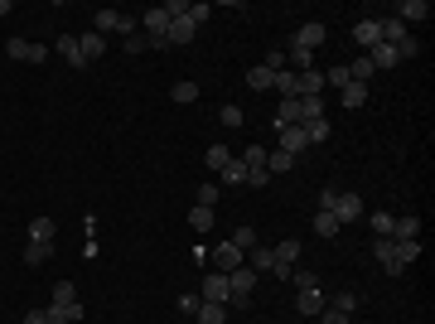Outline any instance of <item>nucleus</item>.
<instances>
[{
  "mask_svg": "<svg viewBox=\"0 0 435 324\" xmlns=\"http://www.w3.org/2000/svg\"><path fill=\"white\" fill-rule=\"evenodd\" d=\"M343 68H348V78H353V83H368V78H372V63H368V54H358V58H353V63H343Z\"/></svg>",
  "mask_w": 435,
  "mask_h": 324,
  "instance_id": "obj_28",
  "label": "nucleus"
},
{
  "mask_svg": "<svg viewBox=\"0 0 435 324\" xmlns=\"http://www.w3.org/2000/svg\"><path fill=\"white\" fill-rule=\"evenodd\" d=\"M372 257H377V266H382L387 276H402V271H407L402 257H397V247H392V237H377V242H372Z\"/></svg>",
  "mask_w": 435,
  "mask_h": 324,
  "instance_id": "obj_7",
  "label": "nucleus"
},
{
  "mask_svg": "<svg viewBox=\"0 0 435 324\" xmlns=\"http://www.w3.org/2000/svg\"><path fill=\"white\" fill-rule=\"evenodd\" d=\"M271 276H276V281H290V276H295V266H290V261H276V266H271Z\"/></svg>",
  "mask_w": 435,
  "mask_h": 324,
  "instance_id": "obj_50",
  "label": "nucleus"
},
{
  "mask_svg": "<svg viewBox=\"0 0 435 324\" xmlns=\"http://www.w3.org/2000/svg\"><path fill=\"white\" fill-rule=\"evenodd\" d=\"M218 184H227V189H242V184H247V165H242V160H227V170L218 175Z\"/></svg>",
  "mask_w": 435,
  "mask_h": 324,
  "instance_id": "obj_21",
  "label": "nucleus"
},
{
  "mask_svg": "<svg viewBox=\"0 0 435 324\" xmlns=\"http://www.w3.org/2000/svg\"><path fill=\"white\" fill-rule=\"evenodd\" d=\"M194 29H199V24H194L189 15H179V19H170V34H165V44H174V49H179V44H189V39H194Z\"/></svg>",
  "mask_w": 435,
  "mask_h": 324,
  "instance_id": "obj_15",
  "label": "nucleus"
},
{
  "mask_svg": "<svg viewBox=\"0 0 435 324\" xmlns=\"http://www.w3.org/2000/svg\"><path fill=\"white\" fill-rule=\"evenodd\" d=\"M247 266H252L256 276H271V266H276V252H271V247H252V252H247Z\"/></svg>",
  "mask_w": 435,
  "mask_h": 324,
  "instance_id": "obj_18",
  "label": "nucleus"
},
{
  "mask_svg": "<svg viewBox=\"0 0 435 324\" xmlns=\"http://www.w3.org/2000/svg\"><path fill=\"white\" fill-rule=\"evenodd\" d=\"M266 184H271L266 170H247V189H266Z\"/></svg>",
  "mask_w": 435,
  "mask_h": 324,
  "instance_id": "obj_46",
  "label": "nucleus"
},
{
  "mask_svg": "<svg viewBox=\"0 0 435 324\" xmlns=\"http://www.w3.org/2000/svg\"><path fill=\"white\" fill-rule=\"evenodd\" d=\"M5 54H10L15 63H44V58H49V49H44V44H29V39H5Z\"/></svg>",
  "mask_w": 435,
  "mask_h": 324,
  "instance_id": "obj_5",
  "label": "nucleus"
},
{
  "mask_svg": "<svg viewBox=\"0 0 435 324\" xmlns=\"http://www.w3.org/2000/svg\"><path fill=\"white\" fill-rule=\"evenodd\" d=\"M227 242H232V247H242V252H252V247H256V227H252V222H242Z\"/></svg>",
  "mask_w": 435,
  "mask_h": 324,
  "instance_id": "obj_30",
  "label": "nucleus"
},
{
  "mask_svg": "<svg viewBox=\"0 0 435 324\" xmlns=\"http://www.w3.org/2000/svg\"><path fill=\"white\" fill-rule=\"evenodd\" d=\"M392 19H402L407 29L411 24H426L431 19V0H402V5H392Z\"/></svg>",
  "mask_w": 435,
  "mask_h": 324,
  "instance_id": "obj_4",
  "label": "nucleus"
},
{
  "mask_svg": "<svg viewBox=\"0 0 435 324\" xmlns=\"http://www.w3.org/2000/svg\"><path fill=\"white\" fill-rule=\"evenodd\" d=\"M329 305H334V310H343V315H353V310H358V295H353V291H343V295H334Z\"/></svg>",
  "mask_w": 435,
  "mask_h": 324,
  "instance_id": "obj_42",
  "label": "nucleus"
},
{
  "mask_svg": "<svg viewBox=\"0 0 435 324\" xmlns=\"http://www.w3.org/2000/svg\"><path fill=\"white\" fill-rule=\"evenodd\" d=\"M58 54H63L73 68H88V63H83V49H78V34H58Z\"/></svg>",
  "mask_w": 435,
  "mask_h": 324,
  "instance_id": "obj_20",
  "label": "nucleus"
},
{
  "mask_svg": "<svg viewBox=\"0 0 435 324\" xmlns=\"http://www.w3.org/2000/svg\"><path fill=\"white\" fill-rule=\"evenodd\" d=\"M290 281H295V286H320V276H315V271H295Z\"/></svg>",
  "mask_w": 435,
  "mask_h": 324,
  "instance_id": "obj_51",
  "label": "nucleus"
},
{
  "mask_svg": "<svg viewBox=\"0 0 435 324\" xmlns=\"http://www.w3.org/2000/svg\"><path fill=\"white\" fill-rule=\"evenodd\" d=\"M271 252H276V261H290V266H295V257H300V242H295V237H286V242H276Z\"/></svg>",
  "mask_w": 435,
  "mask_h": 324,
  "instance_id": "obj_34",
  "label": "nucleus"
},
{
  "mask_svg": "<svg viewBox=\"0 0 435 324\" xmlns=\"http://www.w3.org/2000/svg\"><path fill=\"white\" fill-rule=\"evenodd\" d=\"M199 324H227V305H208V300H199Z\"/></svg>",
  "mask_w": 435,
  "mask_h": 324,
  "instance_id": "obj_24",
  "label": "nucleus"
},
{
  "mask_svg": "<svg viewBox=\"0 0 435 324\" xmlns=\"http://www.w3.org/2000/svg\"><path fill=\"white\" fill-rule=\"evenodd\" d=\"M320 92H325V68L295 73V97H320Z\"/></svg>",
  "mask_w": 435,
  "mask_h": 324,
  "instance_id": "obj_10",
  "label": "nucleus"
},
{
  "mask_svg": "<svg viewBox=\"0 0 435 324\" xmlns=\"http://www.w3.org/2000/svg\"><path fill=\"white\" fill-rule=\"evenodd\" d=\"M329 213L338 218V227H348V222H358V218L368 213V209H363V199H358V194H338V199H334V209H329Z\"/></svg>",
  "mask_w": 435,
  "mask_h": 324,
  "instance_id": "obj_6",
  "label": "nucleus"
},
{
  "mask_svg": "<svg viewBox=\"0 0 435 324\" xmlns=\"http://www.w3.org/2000/svg\"><path fill=\"white\" fill-rule=\"evenodd\" d=\"M281 126H305V116H300V97H281V111H276V131Z\"/></svg>",
  "mask_w": 435,
  "mask_h": 324,
  "instance_id": "obj_16",
  "label": "nucleus"
},
{
  "mask_svg": "<svg viewBox=\"0 0 435 324\" xmlns=\"http://www.w3.org/2000/svg\"><path fill=\"white\" fill-rule=\"evenodd\" d=\"M295 305H300L305 320H320V315H325V291H320V286H300V291H295Z\"/></svg>",
  "mask_w": 435,
  "mask_h": 324,
  "instance_id": "obj_8",
  "label": "nucleus"
},
{
  "mask_svg": "<svg viewBox=\"0 0 435 324\" xmlns=\"http://www.w3.org/2000/svg\"><path fill=\"white\" fill-rule=\"evenodd\" d=\"M368 222H372V232H377V237H392V222H397V218L387 213V209H377V213H368Z\"/></svg>",
  "mask_w": 435,
  "mask_h": 324,
  "instance_id": "obj_31",
  "label": "nucleus"
},
{
  "mask_svg": "<svg viewBox=\"0 0 435 324\" xmlns=\"http://www.w3.org/2000/svg\"><path fill=\"white\" fill-rule=\"evenodd\" d=\"M242 261H247V252H242V247H232V242L213 247V271H237Z\"/></svg>",
  "mask_w": 435,
  "mask_h": 324,
  "instance_id": "obj_11",
  "label": "nucleus"
},
{
  "mask_svg": "<svg viewBox=\"0 0 435 324\" xmlns=\"http://www.w3.org/2000/svg\"><path fill=\"white\" fill-rule=\"evenodd\" d=\"M305 136H310V145H325L329 136H334V126H329V116H320V121H305Z\"/></svg>",
  "mask_w": 435,
  "mask_h": 324,
  "instance_id": "obj_25",
  "label": "nucleus"
},
{
  "mask_svg": "<svg viewBox=\"0 0 435 324\" xmlns=\"http://www.w3.org/2000/svg\"><path fill=\"white\" fill-rule=\"evenodd\" d=\"M242 165L247 170H266V145H247L242 150Z\"/></svg>",
  "mask_w": 435,
  "mask_h": 324,
  "instance_id": "obj_33",
  "label": "nucleus"
},
{
  "mask_svg": "<svg viewBox=\"0 0 435 324\" xmlns=\"http://www.w3.org/2000/svg\"><path fill=\"white\" fill-rule=\"evenodd\" d=\"M145 49H150V39H145V34H131V39L121 44V54H145Z\"/></svg>",
  "mask_w": 435,
  "mask_h": 324,
  "instance_id": "obj_43",
  "label": "nucleus"
},
{
  "mask_svg": "<svg viewBox=\"0 0 435 324\" xmlns=\"http://www.w3.org/2000/svg\"><path fill=\"white\" fill-rule=\"evenodd\" d=\"M49 257H54V242H29L24 247V266H44Z\"/></svg>",
  "mask_w": 435,
  "mask_h": 324,
  "instance_id": "obj_23",
  "label": "nucleus"
},
{
  "mask_svg": "<svg viewBox=\"0 0 435 324\" xmlns=\"http://www.w3.org/2000/svg\"><path fill=\"white\" fill-rule=\"evenodd\" d=\"M170 97H174L179 107H189V102H199V83H189V78H184V83H174V88H170Z\"/></svg>",
  "mask_w": 435,
  "mask_h": 324,
  "instance_id": "obj_26",
  "label": "nucleus"
},
{
  "mask_svg": "<svg viewBox=\"0 0 435 324\" xmlns=\"http://www.w3.org/2000/svg\"><path fill=\"white\" fill-rule=\"evenodd\" d=\"M227 160H232V150H227V145H208V155H204V165H208V170H218V175L227 170Z\"/></svg>",
  "mask_w": 435,
  "mask_h": 324,
  "instance_id": "obj_27",
  "label": "nucleus"
},
{
  "mask_svg": "<svg viewBox=\"0 0 435 324\" xmlns=\"http://www.w3.org/2000/svg\"><path fill=\"white\" fill-rule=\"evenodd\" d=\"M199 300H208V305H227V300H232L227 271H208V276L199 281Z\"/></svg>",
  "mask_w": 435,
  "mask_h": 324,
  "instance_id": "obj_2",
  "label": "nucleus"
},
{
  "mask_svg": "<svg viewBox=\"0 0 435 324\" xmlns=\"http://www.w3.org/2000/svg\"><path fill=\"white\" fill-rule=\"evenodd\" d=\"M271 88H276L281 97H295V73H290V68H281V73L271 78Z\"/></svg>",
  "mask_w": 435,
  "mask_h": 324,
  "instance_id": "obj_32",
  "label": "nucleus"
},
{
  "mask_svg": "<svg viewBox=\"0 0 435 324\" xmlns=\"http://www.w3.org/2000/svg\"><path fill=\"white\" fill-rule=\"evenodd\" d=\"M68 300H78V286L73 281H58L54 286V305H68Z\"/></svg>",
  "mask_w": 435,
  "mask_h": 324,
  "instance_id": "obj_41",
  "label": "nucleus"
},
{
  "mask_svg": "<svg viewBox=\"0 0 435 324\" xmlns=\"http://www.w3.org/2000/svg\"><path fill=\"white\" fill-rule=\"evenodd\" d=\"M353 39H358L363 54H368L372 44H382V24H377V15H372V19H358V24H353Z\"/></svg>",
  "mask_w": 435,
  "mask_h": 324,
  "instance_id": "obj_12",
  "label": "nucleus"
},
{
  "mask_svg": "<svg viewBox=\"0 0 435 324\" xmlns=\"http://www.w3.org/2000/svg\"><path fill=\"white\" fill-rule=\"evenodd\" d=\"M218 116H222V126H232V131L242 126V107H232V102H227V107L218 111Z\"/></svg>",
  "mask_w": 435,
  "mask_h": 324,
  "instance_id": "obj_44",
  "label": "nucleus"
},
{
  "mask_svg": "<svg viewBox=\"0 0 435 324\" xmlns=\"http://www.w3.org/2000/svg\"><path fill=\"white\" fill-rule=\"evenodd\" d=\"M24 324H49V315H44V310H29V315H24Z\"/></svg>",
  "mask_w": 435,
  "mask_h": 324,
  "instance_id": "obj_52",
  "label": "nucleus"
},
{
  "mask_svg": "<svg viewBox=\"0 0 435 324\" xmlns=\"http://www.w3.org/2000/svg\"><path fill=\"white\" fill-rule=\"evenodd\" d=\"M189 222H194V232H208L213 227V209H189Z\"/></svg>",
  "mask_w": 435,
  "mask_h": 324,
  "instance_id": "obj_40",
  "label": "nucleus"
},
{
  "mask_svg": "<svg viewBox=\"0 0 435 324\" xmlns=\"http://www.w3.org/2000/svg\"><path fill=\"white\" fill-rule=\"evenodd\" d=\"M300 116L305 121H320L325 116V97H300Z\"/></svg>",
  "mask_w": 435,
  "mask_h": 324,
  "instance_id": "obj_37",
  "label": "nucleus"
},
{
  "mask_svg": "<svg viewBox=\"0 0 435 324\" xmlns=\"http://www.w3.org/2000/svg\"><path fill=\"white\" fill-rule=\"evenodd\" d=\"M368 102V83H353L348 78V88H343V107H363Z\"/></svg>",
  "mask_w": 435,
  "mask_h": 324,
  "instance_id": "obj_29",
  "label": "nucleus"
},
{
  "mask_svg": "<svg viewBox=\"0 0 435 324\" xmlns=\"http://www.w3.org/2000/svg\"><path fill=\"white\" fill-rule=\"evenodd\" d=\"M325 39H329V29L320 24V19H310V24H300V29H295V39H290V49H300V54H315V49H320Z\"/></svg>",
  "mask_w": 435,
  "mask_h": 324,
  "instance_id": "obj_3",
  "label": "nucleus"
},
{
  "mask_svg": "<svg viewBox=\"0 0 435 324\" xmlns=\"http://www.w3.org/2000/svg\"><path fill=\"white\" fill-rule=\"evenodd\" d=\"M271 78H276L271 68H252V73H247V88H256V92H266V88H271Z\"/></svg>",
  "mask_w": 435,
  "mask_h": 324,
  "instance_id": "obj_38",
  "label": "nucleus"
},
{
  "mask_svg": "<svg viewBox=\"0 0 435 324\" xmlns=\"http://www.w3.org/2000/svg\"><path fill=\"white\" fill-rule=\"evenodd\" d=\"M78 49H83V63H97V58H102V54H107V39H102V34H92V29H88V34H83V39H78Z\"/></svg>",
  "mask_w": 435,
  "mask_h": 324,
  "instance_id": "obj_17",
  "label": "nucleus"
},
{
  "mask_svg": "<svg viewBox=\"0 0 435 324\" xmlns=\"http://www.w3.org/2000/svg\"><path fill=\"white\" fill-rule=\"evenodd\" d=\"M315 232H320V237H338V218L315 209Z\"/></svg>",
  "mask_w": 435,
  "mask_h": 324,
  "instance_id": "obj_36",
  "label": "nucleus"
},
{
  "mask_svg": "<svg viewBox=\"0 0 435 324\" xmlns=\"http://www.w3.org/2000/svg\"><path fill=\"white\" fill-rule=\"evenodd\" d=\"M54 232H58V222L49 213H39L34 222H29V242H54Z\"/></svg>",
  "mask_w": 435,
  "mask_h": 324,
  "instance_id": "obj_19",
  "label": "nucleus"
},
{
  "mask_svg": "<svg viewBox=\"0 0 435 324\" xmlns=\"http://www.w3.org/2000/svg\"><path fill=\"white\" fill-rule=\"evenodd\" d=\"M320 324H348V315H343V310H334V305H325V315H320Z\"/></svg>",
  "mask_w": 435,
  "mask_h": 324,
  "instance_id": "obj_47",
  "label": "nucleus"
},
{
  "mask_svg": "<svg viewBox=\"0 0 435 324\" xmlns=\"http://www.w3.org/2000/svg\"><path fill=\"white\" fill-rule=\"evenodd\" d=\"M208 15H213V5H189V19H194V24H204Z\"/></svg>",
  "mask_w": 435,
  "mask_h": 324,
  "instance_id": "obj_49",
  "label": "nucleus"
},
{
  "mask_svg": "<svg viewBox=\"0 0 435 324\" xmlns=\"http://www.w3.org/2000/svg\"><path fill=\"white\" fill-rule=\"evenodd\" d=\"M222 199V184H199V209H213Z\"/></svg>",
  "mask_w": 435,
  "mask_h": 324,
  "instance_id": "obj_39",
  "label": "nucleus"
},
{
  "mask_svg": "<svg viewBox=\"0 0 435 324\" xmlns=\"http://www.w3.org/2000/svg\"><path fill=\"white\" fill-rule=\"evenodd\" d=\"M276 150H286V155H300V150H310V136H305V126H281V136H276Z\"/></svg>",
  "mask_w": 435,
  "mask_h": 324,
  "instance_id": "obj_9",
  "label": "nucleus"
},
{
  "mask_svg": "<svg viewBox=\"0 0 435 324\" xmlns=\"http://www.w3.org/2000/svg\"><path fill=\"white\" fill-rule=\"evenodd\" d=\"M397 54H402V58H416V54H421V39H416V34H411V39H402V44H397Z\"/></svg>",
  "mask_w": 435,
  "mask_h": 324,
  "instance_id": "obj_45",
  "label": "nucleus"
},
{
  "mask_svg": "<svg viewBox=\"0 0 435 324\" xmlns=\"http://www.w3.org/2000/svg\"><path fill=\"white\" fill-rule=\"evenodd\" d=\"M334 199H338V189H320V199H315V204H320V213H329V209H334Z\"/></svg>",
  "mask_w": 435,
  "mask_h": 324,
  "instance_id": "obj_48",
  "label": "nucleus"
},
{
  "mask_svg": "<svg viewBox=\"0 0 435 324\" xmlns=\"http://www.w3.org/2000/svg\"><path fill=\"white\" fill-rule=\"evenodd\" d=\"M397 247V257H402V266H411L416 257H421V237H411V242H392Z\"/></svg>",
  "mask_w": 435,
  "mask_h": 324,
  "instance_id": "obj_35",
  "label": "nucleus"
},
{
  "mask_svg": "<svg viewBox=\"0 0 435 324\" xmlns=\"http://www.w3.org/2000/svg\"><path fill=\"white\" fill-rule=\"evenodd\" d=\"M286 170H295V155H286V150H266V175H286Z\"/></svg>",
  "mask_w": 435,
  "mask_h": 324,
  "instance_id": "obj_22",
  "label": "nucleus"
},
{
  "mask_svg": "<svg viewBox=\"0 0 435 324\" xmlns=\"http://www.w3.org/2000/svg\"><path fill=\"white\" fill-rule=\"evenodd\" d=\"M368 63H372V73H387V68L402 63V54H397L392 44H372V49H368Z\"/></svg>",
  "mask_w": 435,
  "mask_h": 324,
  "instance_id": "obj_13",
  "label": "nucleus"
},
{
  "mask_svg": "<svg viewBox=\"0 0 435 324\" xmlns=\"http://www.w3.org/2000/svg\"><path fill=\"white\" fill-rule=\"evenodd\" d=\"M44 315H49V324H83V300H68V305H49Z\"/></svg>",
  "mask_w": 435,
  "mask_h": 324,
  "instance_id": "obj_14",
  "label": "nucleus"
},
{
  "mask_svg": "<svg viewBox=\"0 0 435 324\" xmlns=\"http://www.w3.org/2000/svg\"><path fill=\"white\" fill-rule=\"evenodd\" d=\"M136 24H140V19L116 15V10H97V15H92V34H102V39H107V34H126V39H131V34H136Z\"/></svg>",
  "mask_w": 435,
  "mask_h": 324,
  "instance_id": "obj_1",
  "label": "nucleus"
}]
</instances>
